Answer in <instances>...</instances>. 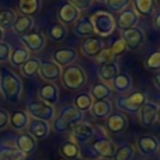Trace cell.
Segmentation results:
<instances>
[{
    "label": "cell",
    "mask_w": 160,
    "mask_h": 160,
    "mask_svg": "<svg viewBox=\"0 0 160 160\" xmlns=\"http://www.w3.org/2000/svg\"><path fill=\"white\" fill-rule=\"evenodd\" d=\"M0 91L2 96L10 102H18L22 92V81L20 76L6 69H0Z\"/></svg>",
    "instance_id": "6da1fadb"
},
{
    "label": "cell",
    "mask_w": 160,
    "mask_h": 160,
    "mask_svg": "<svg viewBox=\"0 0 160 160\" xmlns=\"http://www.w3.org/2000/svg\"><path fill=\"white\" fill-rule=\"evenodd\" d=\"M82 119H84V112L79 111L74 105H66L61 108L58 116L54 118L51 126L55 132L61 134V132L70 131L72 126L82 121Z\"/></svg>",
    "instance_id": "7a4b0ae2"
},
{
    "label": "cell",
    "mask_w": 160,
    "mask_h": 160,
    "mask_svg": "<svg viewBox=\"0 0 160 160\" xmlns=\"http://www.w3.org/2000/svg\"><path fill=\"white\" fill-rule=\"evenodd\" d=\"M61 82L65 89L70 91L80 90L86 82V72L79 65H69L61 70Z\"/></svg>",
    "instance_id": "3957f363"
},
{
    "label": "cell",
    "mask_w": 160,
    "mask_h": 160,
    "mask_svg": "<svg viewBox=\"0 0 160 160\" xmlns=\"http://www.w3.org/2000/svg\"><path fill=\"white\" fill-rule=\"evenodd\" d=\"M148 101L146 94L144 91H132L128 95L118 96L115 100V105L119 110L129 112V114H136L141 109V106Z\"/></svg>",
    "instance_id": "277c9868"
},
{
    "label": "cell",
    "mask_w": 160,
    "mask_h": 160,
    "mask_svg": "<svg viewBox=\"0 0 160 160\" xmlns=\"http://www.w3.org/2000/svg\"><path fill=\"white\" fill-rule=\"evenodd\" d=\"M90 21L92 24L95 34H98L99 36H108L116 28L115 18L111 15V12L104 10H99L94 12L90 18Z\"/></svg>",
    "instance_id": "5b68a950"
},
{
    "label": "cell",
    "mask_w": 160,
    "mask_h": 160,
    "mask_svg": "<svg viewBox=\"0 0 160 160\" xmlns=\"http://www.w3.org/2000/svg\"><path fill=\"white\" fill-rule=\"evenodd\" d=\"M28 115L32 116V119L42 120V121H51L55 118V108L54 105H49L41 100H31L26 105Z\"/></svg>",
    "instance_id": "8992f818"
},
{
    "label": "cell",
    "mask_w": 160,
    "mask_h": 160,
    "mask_svg": "<svg viewBox=\"0 0 160 160\" xmlns=\"http://www.w3.org/2000/svg\"><path fill=\"white\" fill-rule=\"evenodd\" d=\"M88 149L92 152V155L100 158V159H112V155L116 150V145L106 136H99L95 138L92 141H90Z\"/></svg>",
    "instance_id": "52a82bcc"
},
{
    "label": "cell",
    "mask_w": 160,
    "mask_h": 160,
    "mask_svg": "<svg viewBox=\"0 0 160 160\" xmlns=\"http://www.w3.org/2000/svg\"><path fill=\"white\" fill-rule=\"evenodd\" d=\"M70 132H71L72 141H75L78 145L79 144H86L91 139L95 138L94 126L86 121H80L76 125H74L72 129L70 130Z\"/></svg>",
    "instance_id": "ba28073f"
},
{
    "label": "cell",
    "mask_w": 160,
    "mask_h": 160,
    "mask_svg": "<svg viewBox=\"0 0 160 160\" xmlns=\"http://www.w3.org/2000/svg\"><path fill=\"white\" fill-rule=\"evenodd\" d=\"M121 39L124 40L126 48L129 50H138L141 44L144 42L145 40V32L142 29L138 28V26H134L131 29H128V30H124L121 31Z\"/></svg>",
    "instance_id": "9c48e42d"
},
{
    "label": "cell",
    "mask_w": 160,
    "mask_h": 160,
    "mask_svg": "<svg viewBox=\"0 0 160 160\" xmlns=\"http://www.w3.org/2000/svg\"><path fill=\"white\" fill-rule=\"evenodd\" d=\"M21 41L29 52H39L46 45V38L40 31H29L28 34L21 35Z\"/></svg>",
    "instance_id": "30bf717a"
},
{
    "label": "cell",
    "mask_w": 160,
    "mask_h": 160,
    "mask_svg": "<svg viewBox=\"0 0 160 160\" xmlns=\"http://www.w3.org/2000/svg\"><path fill=\"white\" fill-rule=\"evenodd\" d=\"M105 126L111 135H119L126 130L128 119L121 111H115L105 119Z\"/></svg>",
    "instance_id": "8fae6325"
},
{
    "label": "cell",
    "mask_w": 160,
    "mask_h": 160,
    "mask_svg": "<svg viewBox=\"0 0 160 160\" xmlns=\"http://www.w3.org/2000/svg\"><path fill=\"white\" fill-rule=\"evenodd\" d=\"M136 149L140 151L141 155L151 156L159 152L160 150V141L156 136L152 135H142L136 139Z\"/></svg>",
    "instance_id": "7c38bea8"
},
{
    "label": "cell",
    "mask_w": 160,
    "mask_h": 160,
    "mask_svg": "<svg viewBox=\"0 0 160 160\" xmlns=\"http://www.w3.org/2000/svg\"><path fill=\"white\" fill-rule=\"evenodd\" d=\"M39 74L46 82H54L61 76V68L52 60H40Z\"/></svg>",
    "instance_id": "4fadbf2b"
},
{
    "label": "cell",
    "mask_w": 160,
    "mask_h": 160,
    "mask_svg": "<svg viewBox=\"0 0 160 160\" xmlns=\"http://www.w3.org/2000/svg\"><path fill=\"white\" fill-rule=\"evenodd\" d=\"M56 16H58L59 22L62 24L64 26H66V25H72V24H75V22L80 19V11H79L76 8H74L71 4L64 2V4L58 9Z\"/></svg>",
    "instance_id": "5bb4252c"
},
{
    "label": "cell",
    "mask_w": 160,
    "mask_h": 160,
    "mask_svg": "<svg viewBox=\"0 0 160 160\" xmlns=\"http://www.w3.org/2000/svg\"><path fill=\"white\" fill-rule=\"evenodd\" d=\"M78 58V51L72 48H60L52 52V61L60 68H66L71 65Z\"/></svg>",
    "instance_id": "9a60e30c"
},
{
    "label": "cell",
    "mask_w": 160,
    "mask_h": 160,
    "mask_svg": "<svg viewBox=\"0 0 160 160\" xmlns=\"http://www.w3.org/2000/svg\"><path fill=\"white\" fill-rule=\"evenodd\" d=\"M158 104L152 101H146L141 109L139 110V120L140 124L145 128H150L156 121V114H158Z\"/></svg>",
    "instance_id": "2e32d148"
},
{
    "label": "cell",
    "mask_w": 160,
    "mask_h": 160,
    "mask_svg": "<svg viewBox=\"0 0 160 160\" xmlns=\"http://www.w3.org/2000/svg\"><path fill=\"white\" fill-rule=\"evenodd\" d=\"M15 146L20 152H22L26 156V155H31L36 150L38 142L30 134L21 132L15 138Z\"/></svg>",
    "instance_id": "e0dca14e"
},
{
    "label": "cell",
    "mask_w": 160,
    "mask_h": 160,
    "mask_svg": "<svg viewBox=\"0 0 160 160\" xmlns=\"http://www.w3.org/2000/svg\"><path fill=\"white\" fill-rule=\"evenodd\" d=\"M50 132V125L46 121L31 119L28 124V134H30L35 140H42L45 139Z\"/></svg>",
    "instance_id": "ac0fdd59"
},
{
    "label": "cell",
    "mask_w": 160,
    "mask_h": 160,
    "mask_svg": "<svg viewBox=\"0 0 160 160\" xmlns=\"http://www.w3.org/2000/svg\"><path fill=\"white\" fill-rule=\"evenodd\" d=\"M138 21H139V18H138L136 12L134 11V9L132 8H126L125 10H122L120 12L118 19L115 20V24L120 30L124 31V30H128V29H131V28L136 26Z\"/></svg>",
    "instance_id": "d6986e66"
},
{
    "label": "cell",
    "mask_w": 160,
    "mask_h": 160,
    "mask_svg": "<svg viewBox=\"0 0 160 160\" xmlns=\"http://www.w3.org/2000/svg\"><path fill=\"white\" fill-rule=\"evenodd\" d=\"M38 96L39 100L49 105H54L59 100V89L54 82H45L39 88Z\"/></svg>",
    "instance_id": "ffe728a7"
},
{
    "label": "cell",
    "mask_w": 160,
    "mask_h": 160,
    "mask_svg": "<svg viewBox=\"0 0 160 160\" xmlns=\"http://www.w3.org/2000/svg\"><path fill=\"white\" fill-rule=\"evenodd\" d=\"M102 49H104V44L101 39L98 36L86 38L81 42V52L89 58H96Z\"/></svg>",
    "instance_id": "44dd1931"
},
{
    "label": "cell",
    "mask_w": 160,
    "mask_h": 160,
    "mask_svg": "<svg viewBox=\"0 0 160 160\" xmlns=\"http://www.w3.org/2000/svg\"><path fill=\"white\" fill-rule=\"evenodd\" d=\"M89 111L91 112V115L95 119H99V120L106 119L112 112L111 101H109V100H94Z\"/></svg>",
    "instance_id": "7402d4cb"
},
{
    "label": "cell",
    "mask_w": 160,
    "mask_h": 160,
    "mask_svg": "<svg viewBox=\"0 0 160 160\" xmlns=\"http://www.w3.org/2000/svg\"><path fill=\"white\" fill-rule=\"evenodd\" d=\"M111 88L119 94H124L132 88V78L128 72H119L111 81Z\"/></svg>",
    "instance_id": "603a6c76"
},
{
    "label": "cell",
    "mask_w": 160,
    "mask_h": 160,
    "mask_svg": "<svg viewBox=\"0 0 160 160\" xmlns=\"http://www.w3.org/2000/svg\"><path fill=\"white\" fill-rule=\"evenodd\" d=\"M155 0H132V9L136 15L142 18H149L155 11Z\"/></svg>",
    "instance_id": "cb8c5ba5"
},
{
    "label": "cell",
    "mask_w": 160,
    "mask_h": 160,
    "mask_svg": "<svg viewBox=\"0 0 160 160\" xmlns=\"http://www.w3.org/2000/svg\"><path fill=\"white\" fill-rule=\"evenodd\" d=\"M119 65L116 64V61L112 62H108V64H102L99 70H98V75L101 79L102 82H111L114 80V78L119 74Z\"/></svg>",
    "instance_id": "d4e9b609"
},
{
    "label": "cell",
    "mask_w": 160,
    "mask_h": 160,
    "mask_svg": "<svg viewBox=\"0 0 160 160\" xmlns=\"http://www.w3.org/2000/svg\"><path fill=\"white\" fill-rule=\"evenodd\" d=\"M72 30L80 38H90V36H94V34H95L94 28H92V24H91V21H90L89 18H81V19H79L74 24Z\"/></svg>",
    "instance_id": "484cf974"
},
{
    "label": "cell",
    "mask_w": 160,
    "mask_h": 160,
    "mask_svg": "<svg viewBox=\"0 0 160 160\" xmlns=\"http://www.w3.org/2000/svg\"><path fill=\"white\" fill-rule=\"evenodd\" d=\"M34 24H35L34 19L31 16L20 15V16H16V20L12 25V30H14V32H16L21 36V35L28 34L34 28Z\"/></svg>",
    "instance_id": "4316f807"
},
{
    "label": "cell",
    "mask_w": 160,
    "mask_h": 160,
    "mask_svg": "<svg viewBox=\"0 0 160 160\" xmlns=\"http://www.w3.org/2000/svg\"><path fill=\"white\" fill-rule=\"evenodd\" d=\"M29 115L24 110H15L10 114V120L9 124L12 126L15 130H24L28 128L29 124Z\"/></svg>",
    "instance_id": "83f0119b"
},
{
    "label": "cell",
    "mask_w": 160,
    "mask_h": 160,
    "mask_svg": "<svg viewBox=\"0 0 160 160\" xmlns=\"http://www.w3.org/2000/svg\"><path fill=\"white\" fill-rule=\"evenodd\" d=\"M89 94L92 100H108L111 96V88L102 81H98L91 86Z\"/></svg>",
    "instance_id": "f1b7e54d"
},
{
    "label": "cell",
    "mask_w": 160,
    "mask_h": 160,
    "mask_svg": "<svg viewBox=\"0 0 160 160\" xmlns=\"http://www.w3.org/2000/svg\"><path fill=\"white\" fill-rule=\"evenodd\" d=\"M41 6V0H19L18 2V10L21 12V15L31 16L38 14Z\"/></svg>",
    "instance_id": "f546056e"
},
{
    "label": "cell",
    "mask_w": 160,
    "mask_h": 160,
    "mask_svg": "<svg viewBox=\"0 0 160 160\" xmlns=\"http://www.w3.org/2000/svg\"><path fill=\"white\" fill-rule=\"evenodd\" d=\"M29 58H30V52L25 48H15L11 49L9 61L14 68H21L29 60Z\"/></svg>",
    "instance_id": "4dcf8cb0"
},
{
    "label": "cell",
    "mask_w": 160,
    "mask_h": 160,
    "mask_svg": "<svg viewBox=\"0 0 160 160\" xmlns=\"http://www.w3.org/2000/svg\"><path fill=\"white\" fill-rule=\"evenodd\" d=\"M80 151H81L80 146L72 140L65 141L60 148V152H61L62 158L68 159V160H75V159L80 158Z\"/></svg>",
    "instance_id": "1f68e13d"
},
{
    "label": "cell",
    "mask_w": 160,
    "mask_h": 160,
    "mask_svg": "<svg viewBox=\"0 0 160 160\" xmlns=\"http://www.w3.org/2000/svg\"><path fill=\"white\" fill-rule=\"evenodd\" d=\"M25 155L20 152L15 145H0V160H24Z\"/></svg>",
    "instance_id": "d6a6232c"
},
{
    "label": "cell",
    "mask_w": 160,
    "mask_h": 160,
    "mask_svg": "<svg viewBox=\"0 0 160 160\" xmlns=\"http://www.w3.org/2000/svg\"><path fill=\"white\" fill-rule=\"evenodd\" d=\"M15 20H16V12L12 9L9 8L0 9V29L2 31L11 29Z\"/></svg>",
    "instance_id": "836d02e7"
},
{
    "label": "cell",
    "mask_w": 160,
    "mask_h": 160,
    "mask_svg": "<svg viewBox=\"0 0 160 160\" xmlns=\"http://www.w3.org/2000/svg\"><path fill=\"white\" fill-rule=\"evenodd\" d=\"M66 34H68L66 26H64L60 22H54L48 29V36H49V39L52 40V41H55V42L62 41L66 38Z\"/></svg>",
    "instance_id": "e575fe53"
},
{
    "label": "cell",
    "mask_w": 160,
    "mask_h": 160,
    "mask_svg": "<svg viewBox=\"0 0 160 160\" xmlns=\"http://www.w3.org/2000/svg\"><path fill=\"white\" fill-rule=\"evenodd\" d=\"M94 100L91 98V95L89 92H79L75 98H74V106L81 111V112H85V111H89L91 105H92Z\"/></svg>",
    "instance_id": "d590c367"
},
{
    "label": "cell",
    "mask_w": 160,
    "mask_h": 160,
    "mask_svg": "<svg viewBox=\"0 0 160 160\" xmlns=\"http://www.w3.org/2000/svg\"><path fill=\"white\" fill-rule=\"evenodd\" d=\"M135 146L131 144H124L116 148L111 160H132L135 155Z\"/></svg>",
    "instance_id": "8d00e7d4"
},
{
    "label": "cell",
    "mask_w": 160,
    "mask_h": 160,
    "mask_svg": "<svg viewBox=\"0 0 160 160\" xmlns=\"http://www.w3.org/2000/svg\"><path fill=\"white\" fill-rule=\"evenodd\" d=\"M39 68H40V59L29 58V60L20 68V70L25 78H32L36 74H39Z\"/></svg>",
    "instance_id": "74e56055"
},
{
    "label": "cell",
    "mask_w": 160,
    "mask_h": 160,
    "mask_svg": "<svg viewBox=\"0 0 160 160\" xmlns=\"http://www.w3.org/2000/svg\"><path fill=\"white\" fill-rule=\"evenodd\" d=\"M145 68L150 71L160 70V50H156V51L151 52L145 59Z\"/></svg>",
    "instance_id": "f35d334b"
},
{
    "label": "cell",
    "mask_w": 160,
    "mask_h": 160,
    "mask_svg": "<svg viewBox=\"0 0 160 160\" xmlns=\"http://www.w3.org/2000/svg\"><path fill=\"white\" fill-rule=\"evenodd\" d=\"M131 4V0H106L105 5L111 12H119L125 10Z\"/></svg>",
    "instance_id": "ab89813d"
},
{
    "label": "cell",
    "mask_w": 160,
    "mask_h": 160,
    "mask_svg": "<svg viewBox=\"0 0 160 160\" xmlns=\"http://www.w3.org/2000/svg\"><path fill=\"white\" fill-rule=\"evenodd\" d=\"M95 59H96V61H98L100 65H102V64H108V62L115 61L116 58L112 55L110 48H105V49H102V50L99 52V55H98Z\"/></svg>",
    "instance_id": "60d3db41"
},
{
    "label": "cell",
    "mask_w": 160,
    "mask_h": 160,
    "mask_svg": "<svg viewBox=\"0 0 160 160\" xmlns=\"http://www.w3.org/2000/svg\"><path fill=\"white\" fill-rule=\"evenodd\" d=\"M110 50H111L112 55H114L115 58H118V56H121L122 54H125L126 50H128V48H126V45H125V42H124L122 39H118V40L114 41V44L111 45Z\"/></svg>",
    "instance_id": "b9f144b4"
},
{
    "label": "cell",
    "mask_w": 160,
    "mask_h": 160,
    "mask_svg": "<svg viewBox=\"0 0 160 160\" xmlns=\"http://www.w3.org/2000/svg\"><path fill=\"white\" fill-rule=\"evenodd\" d=\"M11 54V46L6 41H0V62H5L9 60Z\"/></svg>",
    "instance_id": "7bdbcfd3"
},
{
    "label": "cell",
    "mask_w": 160,
    "mask_h": 160,
    "mask_svg": "<svg viewBox=\"0 0 160 160\" xmlns=\"http://www.w3.org/2000/svg\"><path fill=\"white\" fill-rule=\"evenodd\" d=\"M94 0H69L68 2L71 4L74 8H76L79 11L80 10H86L92 5Z\"/></svg>",
    "instance_id": "ee69618b"
},
{
    "label": "cell",
    "mask_w": 160,
    "mask_h": 160,
    "mask_svg": "<svg viewBox=\"0 0 160 160\" xmlns=\"http://www.w3.org/2000/svg\"><path fill=\"white\" fill-rule=\"evenodd\" d=\"M9 120H10V114L5 109H0V130L6 128V125L9 124Z\"/></svg>",
    "instance_id": "f6af8a7d"
},
{
    "label": "cell",
    "mask_w": 160,
    "mask_h": 160,
    "mask_svg": "<svg viewBox=\"0 0 160 160\" xmlns=\"http://www.w3.org/2000/svg\"><path fill=\"white\" fill-rule=\"evenodd\" d=\"M152 24H154V28H155V29L160 30V11H159V12H156V14L154 15Z\"/></svg>",
    "instance_id": "bcb514c9"
},
{
    "label": "cell",
    "mask_w": 160,
    "mask_h": 160,
    "mask_svg": "<svg viewBox=\"0 0 160 160\" xmlns=\"http://www.w3.org/2000/svg\"><path fill=\"white\" fill-rule=\"evenodd\" d=\"M152 81H154L155 86H156L158 89H160V72H156V74L154 75V79H152Z\"/></svg>",
    "instance_id": "7dc6e473"
},
{
    "label": "cell",
    "mask_w": 160,
    "mask_h": 160,
    "mask_svg": "<svg viewBox=\"0 0 160 160\" xmlns=\"http://www.w3.org/2000/svg\"><path fill=\"white\" fill-rule=\"evenodd\" d=\"M156 121L160 122V105L158 106V114H156Z\"/></svg>",
    "instance_id": "c3c4849f"
},
{
    "label": "cell",
    "mask_w": 160,
    "mask_h": 160,
    "mask_svg": "<svg viewBox=\"0 0 160 160\" xmlns=\"http://www.w3.org/2000/svg\"><path fill=\"white\" fill-rule=\"evenodd\" d=\"M2 38H4V31L0 29V41H2Z\"/></svg>",
    "instance_id": "681fc988"
},
{
    "label": "cell",
    "mask_w": 160,
    "mask_h": 160,
    "mask_svg": "<svg viewBox=\"0 0 160 160\" xmlns=\"http://www.w3.org/2000/svg\"><path fill=\"white\" fill-rule=\"evenodd\" d=\"M96 1H101V2H105L106 0H96Z\"/></svg>",
    "instance_id": "f907efd6"
},
{
    "label": "cell",
    "mask_w": 160,
    "mask_h": 160,
    "mask_svg": "<svg viewBox=\"0 0 160 160\" xmlns=\"http://www.w3.org/2000/svg\"><path fill=\"white\" fill-rule=\"evenodd\" d=\"M59 160H65V159H64V158H62V159H59Z\"/></svg>",
    "instance_id": "816d5d0a"
}]
</instances>
